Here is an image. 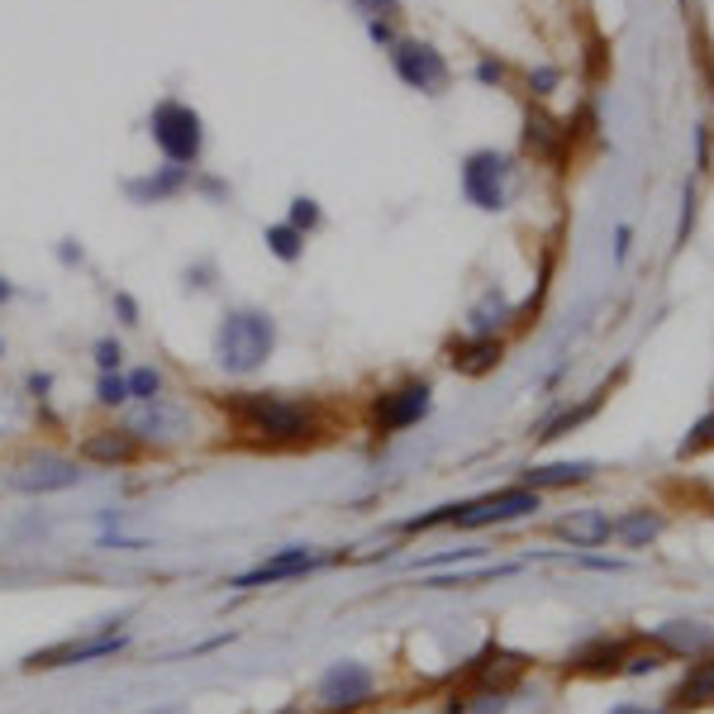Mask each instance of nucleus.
<instances>
[{
	"mask_svg": "<svg viewBox=\"0 0 714 714\" xmlns=\"http://www.w3.org/2000/svg\"><path fill=\"white\" fill-rule=\"evenodd\" d=\"M220 410L238 428V438L263 453H300L334 438L320 400H300L281 391H224Z\"/></svg>",
	"mask_w": 714,
	"mask_h": 714,
	"instance_id": "f257e3e1",
	"label": "nucleus"
},
{
	"mask_svg": "<svg viewBox=\"0 0 714 714\" xmlns=\"http://www.w3.org/2000/svg\"><path fill=\"white\" fill-rule=\"evenodd\" d=\"M277 353V320L257 305H238L224 310L220 328H214V362H220L228 377H253L263 371Z\"/></svg>",
	"mask_w": 714,
	"mask_h": 714,
	"instance_id": "f03ea898",
	"label": "nucleus"
},
{
	"mask_svg": "<svg viewBox=\"0 0 714 714\" xmlns=\"http://www.w3.org/2000/svg\"><path fill=\"white\" fill-rule=\"evenodd\" d=\"M148 134H153L157 153H163L171 167H196L200 153H205V120H200V114L177 96H167V100H157L153 105Z\"/></svg>",
	"mask_w": 714,
	"mask_h": 714,
	"instance_id": "7ed1b4c3",
	"label": "nucleus"
},
{
	"mask_svg": "<svg viewBox=\"0 0 714 714\" xmlns=\"http://www.w3.org/2000/svg\"><path fill=\"white\" fill-rule=\"evenodd\" d=\"M377 700V671L353 657H338L334 667L314 681V710L320 714H357Z\"/></svg>",
	"mask_w": 714,
	"mask_h": 714,
	"instance_id": "20e7f679",
	"label": "nucleus"
},
{
	"mask_svg": "<svg viewBox=\"0 0 714 714\" xmlns=\"http://www.w3.org/2000/svg\"><path fill=\"white\" fill-rule=\"evenodd\" d=\"M81 481H86L81 457H63V453H29L5 467V486L20 495H53V491H71Z\"/></svg>",
	"mask_w": 714,
	"mask_h": 714,
	"instance_id": "39448f33",
	"label": "nucleus"
},
{
	"mask_svg": "<svg viewBox=\"0 0 714 714\" xmlns=\"http://www.w3.org/2000/svg\"><path fill=\"white\" fill-rule=\"evenodd\" d=\"M428 410H434V386L414 377V381L391 386V391H377L367 424H371V434H377V438H391V434H405V428H414Z\"/></svg>",
	"mask_w": 714,
	"mask_h": 714,
	"instance_id": "423d86ee",
	"label": "nucleus"
},
{
	"mask_svg": "<svg viewBox=\"0 0 714 714\" xmlns=\"http://www.w3.org/2000/svg\"><path fill=\"white\" fill-rule=\"evenodd\" d=\"M129 648V634H114V628L96 624V634H81V638H63L53 648H38L24 657V671H57V667H86V662H105V657L124 652Z\"/></svg>",
	"mask_w": 714,
	"mask_h": 714,
	"instance_id": "0eeeda50",
	"label": "nucleus"
},
{
	"mask_svg": "<svg viewBox=\"0 0 714 714\" xmlns=\"http://www.w3.org/2000/svg\"><path fill=\"white\" fill-rule=\"evenodd\" d=\"M543 510V491H528V486H505L495 495H481V500H462L457 510V528H491V524H510V520H524V514H538Z\"/></svg>",
	"mask_w": 714,
	"mask_h": 714,
	"instance_id": "6e6552de",
	"label": "nucleus"
},
{
	"mask_svg": "<svg viewBox=\"0 0 714 714\" xmlns=\"http://www.w3.org/2000/svg\"><path fill=\"white\" fill-rule=\"evenodd\" d=\"M462 196L477 210H505V200H510V157L495 153V148L467 153V163H462Z\"/></svg>",
	"mask_w": 714,
	"mask_h": 714,
	"instance_id": "1a4fd4ad",
	"label": "nucleus"
},
{
	"mask_svg": "<svg viewBox=\"0 0 714 714\" xmlns=\"http://www.w3.org/2000/svg\"><path fill=\"white\" fill-rule=\"evenodd\" d=\"M324 562H328L324 553L305 548V543H291V548H281V553L263 557V562H257V567L238 571V577H228V585H234V591H263V585H281V581L310 577V571H320Z\"/></svg>",
	"mask_w": 714,
	"mask_h": 714,
	"instance_id": "9d476101",
	"label": "nucleus"
},
{
	"mask_svg": "<svg viewBox=\"0 0 714 714\" xmlns=\"http://www.w3.org/2000/svg\"><path fill=\"white\" fill-rule=\"evenodd\" d=\"M391 67L395 77L410 86V91H424V96H438L448 86V63L434 43H420V38H395L391 43Z\"/></svg>",
	"mask_w": 714,
	"mask_h": 714,
	"instance_id": "9b49d317",
	"label": "nucleus"
},
{
	"mask_svg": "<svg viewBox=\"0 0 714 714\" xmlns=\"http://www.w3.org/2000/svg\"><path fill=\"white\" fill-rule=\"evenodd\" d=\"M124 428L129 434H138L143 443H181L186 434H191V414L157 395V400H143V405L129 410Z\"/></svg>",
	"mask_w": 714,
	"mask_h": 714,
	"instance_id": "f8f14e48",
	"label": "nucleus"
},
{
	"mask_svg": "<svg viewBox=\"0 0 714 714\" xmlns=\"http://www.w3.org/2000/svg\"><path fill=\"white\" fill-rule=\"evenodd\" d=\"M143 443L138 434H129L124 424H110V428H91L81 443H77V457L91 467H134L143 462Z\"/></svg>",
	"mask_w": 714,
	"mask_h": 714,
	"instance_id": "ddd939ff",
	"label": "nucleus"
},
{
	"mask_svg": "<svg viewBox=\"0 0 714 714\" xmlns=\"http://www.w3.org/2000/svg\"><path fill=\"white\" fill-rule=\"evenodd\" d=\"M624 662H628L624 638H591L585 648L571 652L567 671H577V677H624Z\"/></svg>",
	"mask_w": 714,
	"mask_h": 714,
	"instance_id": "4468645a",
	"label": "nucleus"
},
{
	"mask_svg": "<svg viewBox=\"0 0 714 714\" xmlns=\"http://www.w3.org/2000/svg\"><path fill=\"white\" fill-rule=\"evenodd\" d=\"M500 357H505V343L495 334H471V338L448 343V362L462 371V377H486V371L500 367Z\"/></svg>",
	"mask_w": 714,
	"mask_h": 714,
	"instance_id": "2eb2a0df",
	"label": "nucleus"
},
{
	"mask_svg": "<svg viewBox=\"0 0 714 714\" xmlns=\"http://www.w3.org/2000/svg\"><path fill=\"white\" fill-rule=\"evenodd\" d=\"M186 186H191V167H157L148 171V177H134V181H124V196L134 200V205H163V200L171 196H181Z\"/></svg>",
	"mask_w": 714,
	"mask_h": 714,
	"instance_id": "dca6fc26",
	"label": "nucleus"
},
{
	"mask_svg": "<svg viewBox=\"0 0 714 714\" xmlns=\"http://www.w3.org/2000/svg\"><path fill=\"white\" fill-rule=\"evenodd\" d=\"M557 534H562L571 548H600V543L614 538V520L605 510H571L557 520Z\"/></svg>",
	"mask_w": 714,
	"mask_h": 714,
	"instance_id": "f3484780",
	"label": "nucleus"
},
{
	"mask_svg": "<svg viewBox=\"0 0 714 714\" xmlns=\"http://www.w3.org/2000/svg\"><path fill=\"white\" fill-rule=\"evenodd\" d=\"M714 705V657L695 662L685 671V681L671 691V710H710Z\"/></svg>",
	"mask_w": 714,
	"mask_h": 714,
	"instance_id": "a211bd4d",
	"label": "nucleus"
},
{
	"mask_svg": "<svg viewBox=\"0 0 714 714\" xmlns=\"http://www.w3.org/2000/svg\"><path fill=\"white\" fill-rule=\"evenodd\" d=\"M595 477V462H548V467H528L520 486L528 491H557V486H581Z\"/></svg>",
	"mask_w": 714,
	"mask_h": 714,
	"instance_id": "6ab92c4d",
	"label": "nucleus"
},
{
	"mask_svg": "<svg viewBox=\"0 0 714 714\" xmlns=\"http://www.w3.org/2000/svg\"><path fill=\"white\" fill-rule=\"evenodd\" d=\"M657 534H662V514H652V510H628L624 520H614V538L628 543V548H643Z\"/></svg>",
	"mask_w": 714,
	"mask_h": 714,
	"instance_id": "aec40b11",
	"label": "nucleus"
},
{
	"mask_svg": "<svg viewBox=\"0 0 714 714\" xmlns=\"http://www.w3.org/2000/svg\"><path fill=\"white\" fill-rule=\"evenodd\" d=\"M657 643L671 652H710L714 648V628H700V624H667L662 634H657Z\"/></svg>",
	"mask_w": 714,
	"mask_h": 714,
	"instance_id": "412c9836",
	"label": "nucleus"
},
{
	"mask_svg": "<svg viewBox=\"0 0 714 714\" xmlns=\"http://www.w3.org/2000/svg\"><path fill=\"white\" fill-rule=\"evenodd\" d=\"M567 138V129H557V120H548V114H528V124H524V148L528 153H538V157H548L557 153V143Z\"/></svg>",
	"mask_w": 714,
	"mask_h": 714,
	"instance_id": "4be33fe9",
	"label": "nucleus"
},
{
	"mask_svg": "<svg viewBox=\"0 0 714 714\" xmlns=\"http://www.w3.org/2000/svg\"><path fill=\"white\" fill-rule=\"evenodd\" d=\"M263 243H267L271 257H281V263H300V257H305V234H300V228H291L286 220L281 224H267Z\"/></svg>",
	"mask_w": 714,
	"mask_h": 714,
	"instance_id": "5701e85b",
	"label": "nucleus"
},
{
	"mask_svg": "<svg viewBox=\"0 0 714 714\" xmlns=\"http://www.w3.org/2000/svg\"><path fill=\"white\" fill-rule=\"evenodd\" d=\"M129 405H143V400H157V395H163L167 391V377H163V367H134V371H129Z\"/></svg>",
	"mask_w": 714,
	"mask_h": 714,
	"instance_id": "b1692460",
	"label": "nucleus"
},
{
	"mask_svg": "<svg viewBox=\"0 0 714 714\" xmlns=\"http://www.w3.org/2000/svg\"><path fill=\"white\" fill-rule=\"evenodd\" d=\"M600 400H605V391H595V395H591V400H585V405H581V410H567V414H557V420H553L548 428H543V434H538V438H543V443H548V438H562V434H567V428H577V424H585V420H591V414L600 410Z\"/></svg>",
	"mask_w": 714,
	"mask_h": 714,
	"instance_id": "393cba45",
	"label": "nucleus"
},
{
	"mask_svg": "<svg viewBox=\"0 0 714 714\" xmlns=\"http://www.w3.org/2000/svg\"><path fill=\"white\" fill-rule=\"evenodd\" d=\"M705 448H714V410L710 414H700V420L691 424V434L681 438V448H677V457L685 462V457H700Z\"/></svg>",
	"mask_w": 714,
	"mask_h": 714,
	"instance_id": "a878e982",
	"label": "nucleus"
},
{
	"mask_svg": "<svg viewBox=\"0 0 714 714\" xmlns=\"http://www.w3.org/2000/svg\"><path fill=\"white\" fill-rule=\"evenodd\" d=\"M96 405H105V410L129 405V381L120 377V371H100V381H96Z\"/></svg>",
	"mask_w": 714,
	"mask_h": 714,
	"instance_id": "bb28decb",
	"label": "nucleus"
},
{
	"mask_svg": "<svg viewBox=\"0 0 714 714\" xmlns=\"http://www.w3.org/2000/svg\"><path fill=\"white\" fill-rule=\"evenodd\" d=\"M286 224L300 228V234H310V228H320V224H324L320 200H314V196H295V200H291V214H286Z\"/></svg>",
	"mask_w": 714,
	"mask_h": 714,
	"instance_id": "cd10ccee",
	"label": "nucleus"
},
{
	"mask_svg": "<svg viewBox=\"0 0 714 714\" xmlns=\"http://www.w3.org/2000/svg\"><path fill=\"white\" fill-rule=\"evenodd\" d=\"M91 357H96L100 371H120L124 367V343L120 338H100L96 348H91Z\"/></svg>",
	"mask_w": 714,
	"mask_h": 714,
	"instance_id": "c85d7f7f",
	"label": "nucleus"
},
{
	"mask_svg": "<svg viewBox=\"0 0 714 714\" xmlns=\"http://www.w3.org/2000/svg\"><path fill=\"white\" fill-rule=\"evenodd\" d=\"M667 652H628L624 662V677H648V671H662Z\"/></svg>",
	"mask_w": 714,
	"mask_h": 714,
	"instance_id": "c756f323",
	"label": "nucleus"
},
{
	"mask_svg": "<svg viewBox=\"0 0 714 714\" xmlns=\"http://www.w3.org/2000/svg\"><path fill=\"white\" fill-rule=\"evenodd\" d=\"M114 314H120V324H138V305L129 291H114Z\"/></svg>",
	"mask_w": 714,
	"mask_h": 714,
	"instance_id": "7c9ffc66",
	"label": "nucleus"
},
{
	"mask_svg": "<svg viewBox=\"0 0 714 714\" xmlns=\"http://www.w3.org/2000/svg\"><path fill=\"white\" fill-rule=\"evenodd\" d=\"M557 86V67H538L534 77H528V91H538V96H548Z\"/></svg>",
	"mask_w": 714,
	"mask_h": 714,
	"instance_id": "2f4dec72",
	"label": "nucleus"
},
{
	"mask_svg": "<svg viewBox=\"0 0 714 714\" xmlns=\"http://www.w3.org/2000/svg\"><path fill=\"white\" fill-rule=\"evenodd\" d=\"M210 271H214L210 263H200L196 271H191V267H186V286H196V291H205V286H210Z\"/></svg>",
	"mask_w": 714,
	"mask_h": 714,
	"instance_id": "473e14b6",
	"label": "nucleus"
},
{
	"mask_svg": "<svg viewBox=\"0 0 714 714\" xmlns=\"http://www.w3.org/2000/svg\"><path fill=\"white\" fill-rule=\"evenodd\" d=\"M477 77H481L486 86H491V81H500V77H505V67H500V63H495V57H486V63L477 67Z\"/></svg>",
	"mask_w": 714,
	"mask_h": 714,
	"instance_id": "72a5a7b5",
	"label": "nucleus"
},
{
	"mask_svg": "<svg viewBox=\"0 0 714 714\" xmlns=\"http://www.w3.org/2000/svg\"><path fill=\"white\" fill-rule=\"evenodd\" d=\"M196 186H200V191H205V196H214V200L228 196V186H224V181H214V177H200Z\"/></svg>",
	"mask_w": 714,
	"mask_h": 714,
	"instance_id": "f704fd0d",
	"label": "nucleus"
},
{
	"mask_svg": "<svg viewBox=\"0 0 714 714\" xmlns=\"http://www.w3.org/2000/svg\"><path fill=\"white\" fill-rule=\"evenodd\" d=\"M48 386H53V377H38V371L29 377V391H34L38 400H48Z\"/></svg>",
	"mask_w": 714,
	"mask_h": 714,
	"instance_id": "c9c22d12",
	"label": "nucleus"
},
{
	"mask_svg": "<svg viewBox=\"0 0 714 714\" xmlns=\"http://www.w3.org/2000/svg\"><path fill=\"white\" fill-rule=\"evenodd\" d=\"M443 714H471V705H467L462 695H453V700H448V710H443Z\"/></svg>",
	"mask_w": 714,
	"mask_h": 714,
	"instance_id": "e433bc0d",
	"label": "nucleus"
},
{
	"mask_svg": "<svg viewBox=\"0 0 714 714\" xmlns=\"http://www.w3.org/2000/svg\"><path fill=\"white\" fill-rule=\"evenodd\" d=\"M271 714H310L305 705H281V710H271Z\"/></svg>",
	"mask_w": 714,
	"mask_h": 714,
	"instance_id": "4c0bfd02",
	"label": "nucleus"
},
{
	"mask_svg": "<svg viewBox=\"0 0 714 714\" xmlns=\"http://www.w3.org/2000/svg\"><path fill=\"white\" fill-rule=\"evenodd\" d=\"M614 714H643V710H634V705H620V710H614Z\"/></svg>",
	"mask_w": 714,
	"mask_h": 714,
	"instance_id": "58836bf2",
	"label": "nucleus"
},
{
	"mask_svg": "<svg viewBox=\"0 0 714 714\" xmlns=\"http://www.w3.org/2000/svg\"><path fill=\"white\" fill-rule=\"evenodd\" d=\"M0 300H10V286L5 281H0Z\"/></svg>",
	"mask_w": 714,
	"mask_h": 714,
	"instance_id": "ea45409f",
	"label": "nucleus"
},
{
	"mask_svg": "<svg viewBox=\"0 0 714 714\" xmlns=\"http://www.w3.org/2000/svg\"><path fill=\"white\" fill-rule=\"evenodd\" d=\"M643 714H648V710H643Z\"/></svg>",
	"mask_w": 714,
	"mask_h": 714,
	"instance_id": "a19ab883",
	"label": "nucleus"
}]
</instances>
